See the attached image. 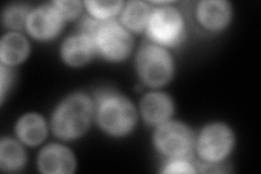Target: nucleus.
<instances>
[{"label": "nucleus", "mask_w": 261, "mask_h": 174, "mask_svg": "<svg viewBox=\"0 0 261 174\" xmlns=\"http://www.w3.org/2000/svg\"><path fill=\"white\" fill-rule=\"evenodd\" d=\"M122 6L121 2H86L91 13L99 19H106L116 14Z\"/></svg>", "instance_id": "obj_18"}, {"label": "nucleus", "mask_w": 261, "mask_h": 174, "mask_svg": "<svg viewBox=\"0 0 261 174\" xmlns=\"http://www.w3.org/2000/svg\"><path fill=\"white\" fill-rule=\"evenodd\" d=\"M144 119L151 124L166 121L172 113V103L163 94L147 95L142 102Z\"/></svg>", "instance_id": "obj_12"}, {"label": "nucleus", "mask_w": 261, "mask_h": 174, "mask_svg": "<svg viewBox=\"0 0 261 174\" xmlns=\"http://www.w3.org/2000/svg\"><path fill=\"white\" fill-rule=\"evenodd\" d=\"M16 133L29 145L39 144L46 135L45 122L37 114H28L19 121Z\"/></svg>", "instance_id": "obj_13"}, {"label": "nucleus", "mask_w": 261, "mask_h": 174, "mask_svg": "<svg viewBox=\"0 0 261 174\" xmlns=\"http://www.w3.org/2000/svg\"><path fill=\"white\" fill-rule=\"evenodd\" d=\"M95 44L108 59L121 60L132 48V38L117 22L110 21L98 27Z\"/></svg>", "instance_id": "obj_4"}, {"label": "nucleus", "mask_w": 261, "mask_h": 174, "mask_svg": "<svg viewBox=\"0 0 261 174\" xmlns=\"http://www.w3.org/2000/svg\"><path fill=\"white\" fill-rule=\"evenodd\" d=\"M28 8L23 5H13L4 14V22L8 28L21 29L27 21Z\"/></svg>", "instance_id": "obj_17"}, {"label": "nucleus", "mask_w": 261, "mask_h": 174, "mask_svg": "<svg viewBox=\"0 0 261 174\" xmlns=\"http://www.w3.org/2000/svg\"><path fill=\"white\" fill-rule=\"evenodd\" d=\"M137 67L142 79L151 86L167 83L172 76V60L158 46H145L138 54Z\"/></svg>", "instance_id": "obj_3"}, {"label": "nucleus", "mask_w": 261, "mask_h": 174, "mask_svg": "<svg viewBox=\"0 0 261 174\" xmlns=\"http://www.w3.org/2000/svg\"><path fill=\"white\" fill-rule=\"evenodd\" d=\"M25 161L21 146L12 139H4L0 144V164L2 168L7 171H13L20 169Z\"/></svg>", "instance_id": "obj_15"}, {"label": "nucleus", "mask_w": 261, "mask_h": 174, "mask_svg": "<svg viewBox=\"0 0 261 174\" xmlns=\"http://www.w3.org/2000/svg\"><path fill=\"white\" fill-rule=\"evenodd\" d=\"M29 53L27 39L20 34H9L2 40V60L7 64H16L21 62Z\"/></svg>", "instance_id": "obj_14"}, {"label": "nucleus", "mask_w": 261, "mask_h": 174, "mask_svg": "<svg viewBox=\"0 0 261 174\" xmlns=\"http://www.w3.org/2000/svg\"><path fill=\"white\" fill-rule=\"evenodd\" d=\"M38 165L42 172L47 174L71 173L74 170V158L67 148L59 145H50L40 153Z\"/></svg>", "instance_id": "obj_9"}, {"label": "nucleus", "mask_w": 261, "mask_h": 174, "mask_svg": "<svg viewBox=\"0 0 261 174\" xmlns=\"http://www.w3.org/2000/svg\"><path fill=\"white\" fill-rule=\"evenodd\" d=\"M92 112V103L85 95L77 94L67 98L55 112L54 132L64 139L80 136L87 130Z\"/></svg>", "instance_id": "obj_1"}, {"label": "nucleus", "mask_w": 261, "mask_h": 174, "mask_svg": "<svg viewBox=\"0 0 261 174\" xmlns=\"http://www.w3.org/2000/svg\"><path fill=\"white\" fill-rule=\"evenodd\" d=\"M9 81H10V72H8L7 69L2 68V94L3 96L5 95V90L9 85Z\"/></svg>", "instance_id": "obj_21"}, {"label": "nucleus", "mask_w": 261, "mask_h": 174, "mask_svg": "<svg viewBox=\"0 0 261 174\" xmlns=\"http://www.w3.org/2000/svg\"><path fill=\"white\" fill-rule=\"evenodd\" d=\"M95 40L84 35L73 36L65 40L62 57L71 65H80L91 59L95 52Z\"/></svg>", "instance_id": "obj_10"}, {"label": "nucleus", "mask_w": 261, "mask_h": 174, "mask_svg": "<svg viewBox=\"0 0 261 174\" xmlns=\"http://www.w3.org/2000/svg\"><path fill=\"white\" fill-rule=\"evenodd\" d=\"M98 121L102 129L114 135H122L132 130L136 121L133 105L120 95L105 92L97 96Z\"/></svg>", "instance_id": "obj_2"}, {"label": "nucleus", "mask_w": 261, "mask_h": 174, "mask_svg": "<svg viewBox=\"0 0 261 174\" xmlns=\"http://www.w3.org/2000/svg\"><path fill=\"white\" fill-rule=\"evenodd\" d=\"M230 15V6L224 2H202L198 7L199 21L208 29L223 28Z\"/></svg>", "instance_id": "obj_11"}, {"label": "nucleus", "mask_w": 261, "mask_h": 174, "mask_svg": "<svg viewBox=\"0 0 261 174\" xmlns=\"http://www.w3.org/2000/svg\"><path fill=\"white\" fill-rule=\"evenodd\" d=\"M233 144V136L231 131L221 124L208 127L202 132L198 152L203 159L209 161H219L231 151Z\"/></svg>", "instance_id": "obj_6"}, {"label": "nucleus", "mask_w": 261, "mask_h": 174, "mask_svg": "<svg viewBox=\"0 0 261 174\" xmlns=\"http://www.w3.org/2000/svg\"><path fill=\"white\" fill-rule=\"evenodd\" d=\"M183 22L179 13L172 8H160L148 20V34L157 43L172 45L179 39Z\"/></svg>", "instance_id": "obj_5"}, {"label": "nucleus", "mask_w": 261, "mask_h": 174, "mask_svg": "<svg viewBox=\"0 0 261 174\" xmlns=\"http://www.w3.org/2000/svg\"><path fill=\"white\" fill-rule=\"evenodd\" d=\"M149 10L144 3L132 2L127 5L123 12L125 26L134 31L142 30L149 20Z\"/></svg>", "instance_id": "obj_16"}, {"label": "nucleus", "mask_w": 261, "mask_h": 174, "mask_svg": "<svg viewBox=\"0 0 261 174\" xmlns=\"http://www.w3.org/2000/svg\"><path fill=\"white\" fill-rule=\"evenodd\" d=\"M194 169L185 161H173L165 169V173H194Z\"/></svg>", "instance_id": "obj_20"}, {"label": "nucleus", "mask_w": 261, "mask_h": 174, "mask_svg": "<svg viewBox=\"0 0 261 174\" xmlns=\"http://www.w3.org/2000/svg\"><path fill=\"white\" fill-rule=\"evenodd\" d=\"M156 144L162 153L171 156H182L190 151L193 136L183 124L168 123L156 133Z\"/></svg>", "instance_id": "obj_7"}, {"label": "nucleus", "mask_w": 261, "mask_h": 174, "mask_svg": "<svg viewBox=\"0 0 261 174\" xmlns=\"http://www.w3.org/2000/svg\"><path fill=\"white\" fill-rule=\"evenodd\" d=\"M63 16L53 7H42L33 11L28 19V29L33 36L42 39L51 38L61 29Z\"/></svg>", "instance_id": "obj_8"}, {"label": "nucleus", "mask_w": 261, "mask_h": 174, "mask_svg": "<svg viewBox=\"0 0 261 174\" xmlns=\"http://www.w3.org/2000/svg\"><path fill=\"white\" fill-rule=\"evenodd\" d=\"M54 6L65 19L75 18L81 11V4L79 2H56Z\"/></svg>", "instance_id": "obj_19"}]
</instances>
